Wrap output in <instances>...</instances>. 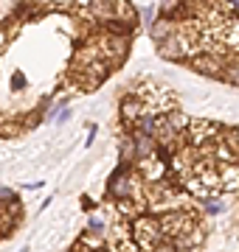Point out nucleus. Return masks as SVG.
Masks as SVG:
<instances>
[{
  "label": "nucleus",
  "instance_id": "nucleus-5",
  "mask_svg": "<svg viewBox=\"0 0 239 252\" xmlns=\"http://www.w3.org/2000/svg\"><path fill=\"white\" fill-rule=\"evenodd\" d=\"M119 252H144L135 241H121L119 244Z\"/></svg>",
  "mask_w": 239,
  "mask_h": 252
},
{
  "label": "nucleus",
  "instance_id": "nucleus-7",
  "mask_svg": "<svg viewBox=\"0 0 239 252\" xmlns=\"http://www.w3.org/2000/svg\"><path fill=\"white\" fill-rule=\"evenodd\" d=\"M82 205H84V210H93V207H96V202H93V199H87V196H84V199H82Z\"/></svg>",
  "mask_w": 239,
  "mask_h": 252
},
{
  "label": "nucleus",
  "instance_id": "nucleus-6",
  "mask_svg": "<svg viewBox=\"0 0 239 252\" xmlns=\"http://www.w3.org/2000/svg\"><path fill=\"white\" fill-rule=\"evenodd\" d=\"M205 210H208V213H217V210H220V202H217V199H208V202H205Z\"/></svg>",
  "mask_w": 239,
  "mask_h": 252
},
{
  "label": "nucleus",
  "instance_id": "nucleus-3",
  "mask_svg": "<svg viewBox=\"0 0 239 252\" xmlns=\"http://www.w3.org/2000/svg\"><path fill=\"white\" fill-rule=\"evenodd\" d=\"M239 188V165H220V193L222 190H237Z\"/></svg>",
  "mask_w": 239,
  "mask_h": 252
},
{
  "label": "nucleus",
  "instance_id": "nucleus-4",
  "mask_svg": "<svg viewBox=\"0 0 239 252\" xmlns=\"http://www.w3.org/2000/svg\"><path fill=\"white\" fill-rule=\"evenodd\" d=\"M175 28H177V23H172L169 17H158L155 23H152V28H149V34H152V39L160 45L163 39H169V36L175 34Z\"/></svg>",
  "mask_w": 239,
  "mask_h": 252
},
{
  "label": "nucleus",
  "instance_id": "nucleus-1",
  "mask_svg": "<svg viewBox=\"0 0 239 252\" xmlns=\"http://www.w3.org/2000/svg\"><path fill=\"white\" fill-rule=\"evenodd\" d=\"M135 177H132V171H129V165H121L119 171L110 177V196L119 199V202H124V199H132V193H135Z\"/></svg>",
  "mask_w": 239,
  "mask_h": 252
},
{
  "label": "nucleus",
  "instance_id": "nucleus-2",
  "mask_svg": "<svg viewBox=\"0 0 239 252\" xmlns=\"http://www.w3.org/2000/svg\"><path fill=\"white\" fill-rule=\"evenodd\" d=\"M144 112H147V107H144L135 95H127V98L121 101V118H124L127 124H135Z\"/></svg>",
  "mask_w": 239,
  "mask_h": 252
}]
</instances>
